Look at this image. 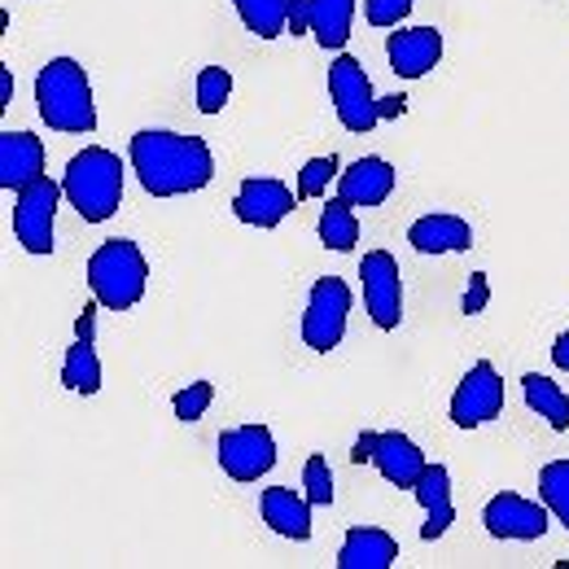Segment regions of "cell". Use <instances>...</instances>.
Returning a JSON list of instances; mask_svg holds the SVG:
<instances>
[{
    "mask_svg": "<svg viewBox=\"0 0 569 569\" xmlns=\"http://www.w3.org/2000/svg\"><path fill=\"white\" fill-rule=\"evenodd\" d=\"M372 465H377V473H381L390 487H399V491H412V487L421 482V473L429 469L426 451H421V447H417L408 433H399V429L377 433Z\"/></svg>",
    "mask_w": 569,
    "mask_h": 569,
    "instance_id": "15",
    "label": "cell"
},
{
    "mask_svg": "<svg viewBox=\"0 0 569 569\" xmlns=\"http://www.w3.org/2000/svg\"><path fill=\"white\" fill-rule=\"evenodd\" d=\"M289 31L293 36L311 31V0H289Z\"/></svg>",
    "mask_w": 569,
    "mask_h": 569,
    "instance_id": "33",
    "label": "cell"
},
{
    "mask_svg": "<svg viewBox=\"0 0 569 569\" xmlns=\"http://www.w3.org/2000/svg\"><path fill=\"white\" fill-rule=\"evenodd\" d=\"M552 363H557L561 372H569V329L552 342Z\"/></svg>",
    "mask_w": 569,
    "mask_h": 569,
    "instance_id": "36",
    "label": "cell"
},
{
    "mask_svg": "<svg viewBox=\"0 0 569 569\" xmlns=\"http://www.w3.org/2000/svg\"><path fill=\"white\" fill-rule=\"evenodd\" d=\"M408 110V97H381V119H399Z\"/></svg>",
    "mask_w": 569,
    "mask_h": 569,
    "instance_id": "37",
    "label": "cell"
},
{
    "mask_svg": "<svg viewBox=\"0 0 569 569\" xmlns=\"http://www.w3.org/2000/svg\"><path fill=\"white\" fill-rule=\"evenodd\" d=\"M338 171H342L338 153H325V158H311V162H302V171H298V202L325 198V193H329V184L338 180Z\"/></svg>",
    "mask_w": 569,
    "mask_h": 569,
    "instance_id": "27",
    "label": "cell"
},
{
    "mask_svg": "<svg viewBox=\"0 0 569 569\" xmlns=\"http://www.w3.org/2000/svg\"><path fill=\"white\" fill-rule=\"evenodd\" d=\"M302 491H307V499L316 508H329L333 503V469H329L325 456H307V465H302Z\"/></svg>",
    "mask_w": 569,
    "mask_h": 569,
    "instance_id": "30",
    "label": "cell"
},
{
    "mask_svg": "<svg viewBox=\"0 0 569 569\" xmlns=\"http://www.w3.org/2000/svg\"><path fill=\"white\" fill-rule=\"evenodd\" d=\"M101 307V302H97ZM97 307H83V316L74 320V333L79 338H97Z\"/></svg>",
    "mask_w": 569,
    "mask_h": 569,
    "instance_id": "34",
    "label": "cell"
},
{
    "mask_svg": "<svg viewBox=\"0 0 569 569\" xmlns=\"http://www.w3.org/2000/svg\"><path fill=\"white\" fill-rule=\"evenodd\" d=\"M395 184H399L395 167H390L386 158L368 153V158H356V162L338 176V198H347L356 211L359 207H363V211H372V207H386V202H390Z\"/></svg>",
    "mask_w": 569,
    "mask_h": 569,
    "instance_id": "13",
    "label": "cell"
},
{
    "mask_svg": "<svg viewBox=\"0 0 569 569\" xmlns=\"http://www.w3.org/2000/svg\"><path fill=\"white\" fill-rule=\"evenodd\" d=\"M237 18L246 22L250 36L259 40H277L289 31V0H232Z\"/></svg>",
    "mask_w": 569,
    "mask_h": 569,
    "instance_id": "23",
    "label": "cell"
},
{
    "mask_svg": "<svg viewBox=\"0 0 569 569\" xmlns=\"http://www.w3.org/2000/svg\"><path fill=\"white\" fill-rule=\"evenodd\" d=\"M36 106H40V119L53 132H67V137L97 132L92 83H88V71L74 58H53V62L40 67V74H36Z\"/></svg>",
    "mask_w": 569,
    "mask_h": 569,
    "instance_id": "2",
    "label": "cell"
},
{
    "mask_svg": "<svg viewBox=\"0 0 569 569\" xmlns=\"http://www.w3.org/2000/svg\"><path fill=\"white\" fill-rule=\"evenodd\" d=\"M408 246H417L421 254H460V250L473 246V228L460 214L433 211V214H421L408 228Z\"/></svg>",
    "mask_w": 569,
    "mask_h": 569,
    "instance_id": "19",
    "label": "cell"
},
{
    "mask_svg": "<svg viewBox=\"0 0 569 569\" xmlns=\"http://www.w3.org/2000/svg\"><path fill=\"white\" fill-rule=\"evenodd\" d=\"M395 561H399V539L381 526H351L338 548V569H390Z\"/></svg>",
    "mask_w": 569,
    "mask_h": 569,
    "instance_id": "17",
    "label": "cell"
},
{
    "mask_svg": "<svg viewBox=\"0 0 569 569\" xmlns=\"http://www.w3.org/2000/svg\"><path fill=\"white\" fill-rule=\"evenodd\" d=\"M417 0H363V18L368 27H399L412 13Z\"/></svg>",
    "mask_w": 569,
    "mask_h": 569,
    "instance_id": "31",
    "label": "cell"
},
{
    "mask_svg": "<svg viewBox=\"0 0 569 569\" xmlns=\"http://www.w3.org/2000/svg\"><path fill=\"white\" fill-rule=\"evenodd\" d=\"M144 284H149V259L137 241L110 237L92 250L88 289H92V302H101L106 311H132L144 298Z\"/></svg>",
    "mask_w": 569,
    "mask_h": 569,
    "instance_id": "4",
    "label": "cell"
},
{
    "mask_svg": "<svg viewBox=\"0 0 569 569\" xmlns=\"http://www.w3.org/2000/svg\"><path fill=\"white\" fill-rule=\"evenodd\" d=\"M62 193L83 223H106L123 202V158L114 149L88 144L67 162Z\"/></svg>",
    "mask_w": 569,
    "mask_h": 569,
    "instance_id": "3",
    "label": "cell"
},
{
    "mask_svg": "<svg viewBox=\"0 0 569 569\" xmlns=\"http://www.w3.org/2000/svg\"><path fill=\"white\" fill-rule=\"evenodd\" d=\"M386 58H390L395 74L421 79L442 62V31L438 27H399L386 40Z\"/></svg>",
    "mask_w": 569,
    "mask_h": 569,
    "instance_id": "14",
    "label": "cell"
},
{
    "mask_svg": "<svg viewBox=\"0 0 569 569\" xmlns=\"http://www.w3.org/2000/svg\"><path fill=\"white\" fill-rule=\"evenodd\" d=\"M521 395H526V408L539 412V421L566 433L569 429V395L552 381V377H539V372H526L521 377Z\"/></svg>",
    "mask_w": 569,
    "mask_h": 569,
    "instance_id": "22",
    "label": "cell"
},
{
    "mask_svg": "<svg viewBox=\"0 0 569 569\" xmlns=\"http://www.w3.org/2000/svg\"><path fill=\"white\" fill-rule=\"evenodd\" d=\"M356 27V0H311V36L320 49H347Z\"/></svg>",
    "mask_w": 569,
    "mask_h": 569,
    "instance_id": "21",
    "label": "cell"
},
{
    "mask_svg": "<svg viewBox=\"0 0 569 569\" xmlns=\"http://www.w3.org/2000/svg\"><path fill=\"white\" fill-rule=\"evenodd\" d=\"M214 403V386L211 381H193V386H184V390H176V399H171V408H176V421H184V426H198L202 417H207V408Z\"/></svg>",
    "mask_w": 569,
    "mask_h": 569,
    "instance_id": "28",
    "label": "cell"
},
{
    "mask_svg": "<svg viewBox=\"0 0 569 569\" xmlns=\"http://www.w3.org/2000/svg\"><path fill=\"white\" fill-rule=\"evenodd\" d=\"M487 302H491V281H487V272H473L460 307H465V316H482V311H487Z\"/></svg>",
    "mask_w": 569,
    "mask_h": 569,
    "instance_id": "32",
    "label": "cell"
},
{
    "mask_svg": "<svg viewBox=\"0 0 569 569\" xmlns=\"http://www.w3.org/2000/svg\"><path fill=\"white\" fill-rule=\"evenodd\" d=\"M293 202H298V189H289L277 176H246L232 198V214L250 228H277L293 211Z\"/></svg>",
    "mask_w": 569,
    "mask_h": 569,
    "instance_id": "12",
    "label": "cell"
},
{
    "mask_svg": "<svg viewBox=\"0 0 569 569\" xmlns=\"http://www.w3.org/2000/svg\"><path fill=\"white\" fill-rule=\"evenodd\" d=\"M311 499L298 496L293 487H268L263 496H259V512H263V521L281 535V539H293V543H307L311 539Z\"/></svg>",
    "mask_w": 569,
    "mask_h": 569,
    "instance_id": "18",
    "label": "cell"
},
{
    "mask_svg": "<svg viewBox=\"0 0 569 569\" xmlns=\"http://www.w3.org/2000/svg\"><path fill=\"white\" fill-rule=\"evenodd\" d=\"M539 499L552 508V517L569 530V460H552L539 473Z\"/></svg>",
    "mask_w": 569,
    "mask_h": 569,
    "instance_id": "26",
    "label": "cell"
},
{
    "mask_svg": "<svg viewBox=\"0 0 569 569\" xmlns=\"http://www.w3.org/2000/svg\"><path fill=\"white\" fill-rule=\"evenodd\" d=\"M499 412H503V377L491 359H478L451 395V421L460 429H482L499 421Z\"/></svg>",
    "mask_w": 569,
    "mask_h": 569,
    "instance_id": "10",
    "label": "cell"
},
{
    "mask_svg": "<svg viewBox=\"0 0 569 569\" xmlns=\"http://www.w3.org/2000/svg\"><path fill=\"white\" fill-rule=\"evenodd\" d=\"M62 198H67L62 184L49 176H40L22 193H13V237L27 254H53V219H58Z\"/></svg>",
    "mask_w": 569,
    "mask_h": 569,
    "instance_id": "7",
    "label": "cell"
},
{
    "mask_svg": "<svg viewBox=\"0 0 569 569\" xmlns=\"http://www.w3.org/2000/svg\"><path fill=\"white\" fill-rule=\"evenodd\" d=\"M320 241H325L329 250H338V254H347V250L359 246V219H356V207H351L347 198H333V202L320 211Z\"/></svg>",
    "mask_w": 569,
    "mask_h": 569,
    "instance_id": "25",
    "label": "cell"
},
{
    "mask_svg": "<svg viewBox=\"0 0 569 569\" xmlns=\"http://www.w3.org/2000/svg\"><path fill=\"white\" fill-rule=\"evenodd\" d=\"M412 496H417V503L426 508L421 539H426V543L442 539V535L451 530V521H456V503H451V473H447V465H429L426 473H421V482L412 487Z\"/></svg>",
    "mask_w": 569,
    "mask_h": 569,
    "instance_id": "20",
    "label": "cell"
},
{
    "mask_svg": "<svg viewBox=\"0 0 569 569\" xmlns=\"http://www.w3.org/2000/svg\"><path fill=\"white\" fill-rule=\"evenodd\" d=\"M372 451H377V433H359V442L351 447V460L363 465V460H372Z\"/></svg>",
    "mask_w": 569,
    "mask_h": 569,
    "instance_id": "35",
    "label": "cell"
},
{
    "mask_svg": "<svg viewBox=\"0 0 569 569\" xmlns=\"http://www.w3.org/2000/svg\"><path fill=\"white\" fill-rule=\"evenodd\" d=\"M128 158H132V171L141 176V189L149 198L202 193L214 180V153L202 137L141 128L128 144Z\"/></svg>",
    "mask_w": 569,
    "mask_h": 569,
    "instance_id": "1",
    "label": "cell"
},
{
    "mask_svg": "<svg viewBox=\"0 0 569 569\" xmlns=\"http://www.w3.org/2000/svg\"><path fill=\"white\" fill-rule=\"evenodd\" d=\"M228 97H232V74L223 67H207L198 74V110L202 114H219L228 106Z\"/></svg>",
    "mask_w": 569,
    "mask_h": 569,
    "instance_id": "29",
    "label": "cell"
},
{
    "mask_svg": "<svg viewBox=\"0 0 569 569\" xmlns=\"http://www.w3.org/2000/svg\"><path fill=\"white\" fill-rule=\"evenodd\" d=\"M359 281H363V307L372 316V325L381 333L399 329L403 320V281H399V263L390 250H368L359 263Z\"/></svg>",
    "mask_w": 569,
    "mask_h": 569,
    "instance_id": "11",
    "label": "cell"
},
{
    "mask_svg": "<svg viewBox=\"0 0 569 569\" xmlns=\"http://www.w3.org/2000/svg\"><path fill=\"white\" fill-rule=\"evenodd\" d=\"M356 293L342 277H320L307 293V311H302V342L320 356L338 351L347 338V320H351Z\"/></svg>",
    "mask_w": 569,
    "mask_h": 569,
    "instance_id": "5",
    "label": "cell"
},
{
    "mask_svg": "<svg viewBox=\"0 0 569 569\" xmlns=\"http://www.w3.org/2000/svg\"><path fill=\"white\" fill-rule=\"evenodd\" d=\"M44 176V141L36 132H0V189L22 193Z\"/></svg>",
    "mask_w": 569,
    "mask_h": 569,
    "instance_id": "16",
    "label": "cell"
},
{
    "mask_svg": "<svg viewBox=\"0 0 569 569\" xmlns=\"http://www.w3.org/2000/svg\"><path fill=\"white\" fill-rule=\"evenodd\" d=\"M277 465V438L268 426H237L219 433V469L232 482H259Z\"/></svg>",
    "mask_w": 569,
    "mask_h": 569,
    "instance_id": "9",
    "label": "cell"
},
{
    "mask_svg": "<svg viewBox=\"0 0 569 569\" xmlns=\"http://www.w3.org/2000/svg\"><path fill=\"white\" fill-rule=\"evenodd\" d=\"M329 97H333V110L342 119L347 132H372L381 123V97L372 92L363 62L351 53H338L333 67H329Z\"/></svg>",
    "mask_w": 569,
    "mask_h": 569,
    "instance_id": "6",
    "label": "cell"
},
{
    "mask_svg": "<svg viewBox=\"0 0 569 569\" xmlns=\"http://www.w3.org/2000/svg\"><path fill=\"white\" fill-rule=\"evenodd\" d=\"M62 386L74 390V395H97V390H101V359H97L92 338H79L71 351H67V363H62Z\"/></svg>",
    "mask_w": 569,
    "mask_h": 569,
    "instance_id": "24",
    "label": "cell"
},
{
    "mask_svg": "<svg viewBox=\"0 0 569 569\" xmlns=\"http://www.w3.org/2000/svg\"><path fill=\"white\" fill-rule=\"evenodd\" d=\"M9 101H13V71L0 67V110H4Z\"/></svg>",
    "mask_w": 569,
    "mask_h": 569,
    "instance_id": "38",
    "label": "cell"
},
{
    "mask_svg": "<svg viewBox=\"0 0 569 569\" xmlns=\"http://www.w3.org/2000/svg\"><path fill=\"white\" fill-rule=\"evenodd\" d=\"M482 526L491 539H508V543H535L548 535L552 526V508L543 499H526L517 491H499L496 499H487L482 508Z\"/></svg>",
    "mask_w": 569,
    "mask_h": 569,
    "instance_id": "8",
    "label": "cell"
}]
</instances>
